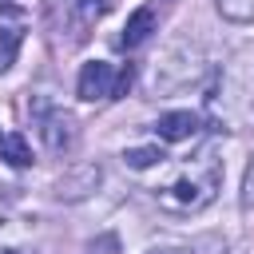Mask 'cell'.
<instances>
[{"label": "cell", "instance_id": "6da1fadb", "mask_svg": "<svg viewBox=\"0 0 254 254\" xmlns=\"http://www.w3.org/2000/svg\"><path fill=\"white\" fill-rule=\"evenodd\" d=\"M218 187H222V159H218L214 143H206L198 155H190L187 163H179L171 171V179L155 190V198L167 214L190 218V214H198L214 202Z\"/></svg>", "mask_w": 254, "mask_h": 254}, {"label": "cell", "instance_id": "7a4b0ae2", "mask_svg": "<svg viewBox=\"0 0 254 254\" xmlns=\"http://www.w3.org/2000/svg\"><path fill=\"white\" fill-rule=\"evenodd\" d=\"M206 115L222 131L254 127V52L250 48L234 52L218 67V75L206 91Z\"/></svg>", "mask_w": 254, "mask_h": 254}, {"label": "cell", "instance_id": "3957f363", "mask_svg": "<svg viewBox=\"0 0 254 254\" xmlns=\"http://www.w3.org/2000/svg\"><path fill=\"white\" fill-rule=\"evenodd\" d=\"M206 71V56L198 40H179L167 48V56L155 64V91H183L187 83H194Z\"/></svg>", "mask_w": 254, "mask_h": 254}, {"label": "cell", "instance_id": "277c9868", "mask_svg": "<svg viewBox=\"0 0 254 254\" xmlns=\"http://www.w3.org/2000/svg\"><path fill=\"white\" fill-rule=\"evenodd\" d=\"M75 95L95 103V99H115V67L103 64V60H91L79 67V79H75Z\"/></svg>", "mask_w": 254, "mask_h": 254}, {"label": "cell", "instance_id": "5b68a950", "mask_svg": "<svg viewBox=\"0 0 254 254\" xmlns=\"http://www.w3.org/2000/svg\"><path fill=\"white\" fill-rule=\"evenodd\" d=\"M99 179H103L99 163H79V167H71V171H64L56 179V198L60 202H79V198H87L99 187Z\"/></svg>", "mask_w": 254, "mask_h": 254}, {"label": "cell", "instance_id": "8992f818", "mask_svg": "<svg viewBox=\"0 0 254 254\" xmlns=\"http://www.w3.org/2000/svg\"><path fill=\"white\" fill-rule=\"evenodd\" d=\"M40 139H44V147H48L52 155L71 151V143H75V123H71V115H64V111H40Z\"/></svg>", "mask_w": 254, "mask_h": 254}, {"label": "cell", "instance_id": "52a82bcc", "mask_svg": "<svg viewBox=\"0 0 254 254\" xmlns=\"http://www.w3.org/2000/svg\"><path fill=\"white\" fill-rule=\"evenodd\" d=\"M155 131H159V139H167V143H183V139H190V135L198 131V115H194V111H167V115H159Z\"/></svg>", "mask_w": 254, "mask_h": 254}, {"label": "cell", "instance_id": "ba28073f", "mask_svg": "<svg viewBox=\"0 0 254 254\" xmlns=\"http://www.w3.org/2000/svg\"><path fill=\"white\" fill-rule=\"evenodd\" d=\"M151 32H155V12L151 8H135L127 16V24H123V32H119V48H139Z\"/></svg>", "mask_w": 254, "mask_h": 254}, {"label": "cell", "instance_id": "9c48e42d", "mask_svg": "<svg viewBox=\"0 0 254 254\" xmlns=\"http://www.w3.org/2000/svg\"><path fill=\"white\" fill-rule=\"evenodd\" d=\"M0 159L8 163V167H32V147H28V139L24 135H4L0 139Z\"/></svg>", "mask_w": 254, "mask_h": 254}, {"label": "cell", "instance_id": "30bf717a", "mask_svg": "<svg viewBox=\"0 0 254 254\" xmlns=\"http://www.w3.org/2000/svg\"><path fill=\"white\" fill-rule=\"evenodd\" d=\"M167 155H163V147H131V151H123V163L131 167V171H147V167H155V163H163Z\"/></svg>", "mask_w": 254, "mask_h": 254}, {"label": "cell", "instance_id": "8fae6325", "mask_svg": "<svg viewBox=\"0 0 254 254\" xmlns=\"http://www.w3.org/2000/svg\"><path fill=\"white\" fill-rule=\"evenodd\" d=\"M107 8H111V0H75V16H71V24H75V28H91Z\"/></svg>", "mask_w": 254, "mask_h": 254}, {"label": "cell", "instance_id": "7c38bea8", "mask_svg": "<svg viewBox=\"0 0 254 254\" xmlns=\"http://www.w3.org/2000/svg\"><path fill=\"white\" fill-rule=\"evenodd\" d=\"M214 8L234 24H254V0H214Z\"/></svg>", "mask_w": 254, "mask_h": 254}, {"label": "cell", "instance_id": "4fadbf2b", "mask_svg": "<svg viewBox=\"0 0 254 254\" xmlns=\"http://www.w3.org/2000/svg\"><path fill=\"white\" fill-rule=\"evenodd\" d=\"M87 254H123V242H119L115 230H103V234H95L87 242Z\"/></svg>", "mask_w": 254, "mask_h": 254}, {"label": "cell", "instance_id": "5bb4252c", "mask_svg": "<svg viewBox=\"0 0 254 254\" xmlns=\"http://www.w3.org/2000/svg\"><path fill=\"white\" fill-rule=\"evenodd\" d=\"M238 202H242V214H254V155H250V163H246V175H242V194H238Z\"/></svg>", "mask_w": 254, "mask_h": 254}, {"label": "cell", "instance_id": "9a60e30c", "mask_svg": "<svg viewBox=\"0 0 254 254\" xmlns=\"http://www.w3.org/2000/svg\"><path fill=\"white\" fill-rule=\"evenodd\" d=\"M16 44H20V32H16V28H0V67H8V64H12Z\"/></svg>", "mask_w": 254, "mask_h": 254}, {"label": "cell", "instance_id": "2e32d148", "mask_svg": "<svg viewBox=\"0 0 254 254\" xmlns=\"http://www.w3.org/2000/svg\"><path fill=\"white\" fill-rule=\"evenodd\" d=\"M198 250H202V242H190V246H151L143 254H198Z\"/></svg>", "mask_w": 254, "mask_h": 254}, {"label": "cell", "instance_id": "e0dca14e", "mask_svg": "<svg viewBox=\"0 0 254 254\" xmlns=\"http://www.w3.org/2000/svg\"><path fill=\"white\" fill-rule=\"evenodd\" d=\"M131 75H135V71H131V64H123V67L115 71V99H119V95H127V87H131Z\"/></svg>", "mask_w": 254, "mask_h": 254}, {"label": "cell", "instance_id": "ac0fdd59", "mask_svg": "<svg viewBox=\"0 0 254 254\" xmlns=\"http://www.w3.org/2000/svg\"><path fill=\"white\" fill-rule=\"evenodd\" d=\"M0 254H36V250H28V246H20V242H4V238H0Z\"/></svg>", "mask_w": 254, "mask_h": 254}, {"label": "cell", "instance_id": "d6986e66", "mask_svg": "<svg viewBox=\"0 0 254 254\" xmlns=\"http://www.w3.org/2000/svg\"><path fill=\"white\" fill-rule=\"evenodd\" d=\"M0 139H4V135H0Z\"/></svg>", "mask_w": 254, "mask_h": 254}]
</instances>
